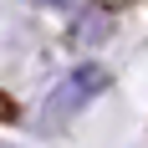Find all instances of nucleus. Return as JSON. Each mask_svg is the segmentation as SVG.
I'll return each mask as SVG.
<instances>
[{
  "label": "nucleus",
  "mask_w": 148,
  "mask_h": 148,
  "mask_svg": "<svg viewBox=\"0 0 148 148\" xmlns=\"http://www.w3.org/2000/svg\"><path fill=\"white\" fill-rule=\"evenodd\" d=\"M102 87H107V72H102V66H82V72H72L51 97H46V118L61 123V118H72V112H82Z\"/></svg>",
  "instance_id": "obj_1"
},
{
  "label": "nucleus",
  "mask_w": 148,
  "mask_h": 148,
  "mask_svg": "<svg viewBox=\"0 0 148 148\" xmlns=\"http://www.w3.org/2000/svg\"><path fill=\"white\" fill-rule=\"evenodd\" d=\"M0 148H5V143H0Z\"/></svg>",
  "instance_id": "obj_2"
}]
</instances>
